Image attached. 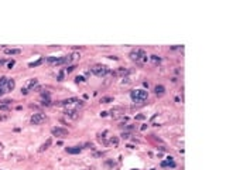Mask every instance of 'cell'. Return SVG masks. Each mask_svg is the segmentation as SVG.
Returning <instances> with one entry per match:
<instances>
[{"label": "cell", "instance_id": "6da1fadb", "mask_svg": "<svg viewBox=\"0 0 226 170\" xmlns=\"http://www.w3.org/2000/svg\"><path fill=\"white\" fill-rule=\"evenodd\" d=\"M78 54H72V55H62V57H48L47 61L52 65H68L74 58H76Z\"/></svg>", "mask_w": 226, "mask_h": 170}, {"label": "cell", "instance_id": "7a4b0ae2", "mask_svg": "<svg viewBox=\"0 0 226 170\" xmlns=\"http://www.w3.org/2000/svg\"><path fill=\"white\" fill-rule=\"evenodd\" d=\"M16 88V81L10 77H0V91L3 94L11 92Z\"/></svg>", "mask_w": 226, "mask_h": 170}, {"label": "cell", "instance_id": "3957f363", "mask_svg": "<svg viewBox=\"0 0 226 170\" xmlns=\"http://www.w3.org/2000/svg\"><path fill=\"white\" fill-rule=\"evenodd\" d=\"M59 106H65V108H69V109H75V111H79L84 105H85V102L81 101V99H78V98H68V99H64V101H61L58 103Z\"/></svg>", "mask_w": 226, "mask_h": 170}, {"label": "cell", "instance_id": "277c9868", "mask_svg": "<svg viewBox=\"0 0 226 170\" xmlns=\"http://www.w3.org/2000/svg\"><path fill=\"white\" fill-rule=\"evenodd\" d=\"M130 98H132V101L134 102V103H143V102L148 98V92H147L146 89H141V88L133 89V91L130 92Z\"/></svg>", "mask_w": 226, "mask_h": 170}, {"label": "cell", "instance_id": "5b68a950", "mask_svg": "<svg viewBox=\"0 0 226 170\" xmlns=\"http://www.w3.org/2000/svg\"><path fill=\"white\" fill-rule=\"evenodd\" d=\"M90 72H92L93 75H96V77H101V78L107 77L109 74H112V71L106 67V65H102V64H96V65H93V67L90 68Z\"/></svg>", "mask_w": 226, "mask_h": 170}, {"label": "cell", "instance_id": "8992f818", "mask_svg": "<svg viewBox=\"0 0 226 170\" xmlns=\"http://www.w3.org/2000/svg\"><path fill=\"white\" fill-rule=\"evenodd\" d=\"M130 58L136 63H144V61H147V54L141 48H136L130 52Z\"/></svg>", "mask_w": 226, "mask_h": 170}, {"label": "cell", "instance_id": "52a82bcc", "mask_svg": "<svg viewBox=\"0 0 226 170\" xmlns=\"http://www.w3.org/2000/svg\"><path fill=\"white\" fill-rule=\"evenodd\" d=\"M37 86H38V80H37V78H31V80L27 81V84H26L24 88H21V94L27 95L30 91H34Z\"/></svg>", "mask_w": 226, "mask_h": 170}, {"label": "cell", "instance_id": "ba28073f", "mask_svg": "<svg viewBox=\"0 0 226 170\" xmlns=\"http://www.w3.org/2000/svg\"><path fill=\"white\" fill-rule=\"evenodd\" d=\"M45 120H47V115L45 114L37 112V114H33V116L30 119V123L31 125H43Z\"/></svg>", "mask_w": 226, "mask_h": 170}, {"label": "cell", "instance_id": "9c48e42d", "mask_svg": "<svg viewBox=\"0 0 226 170\" xmlns=\"http://www.w3.org/2000/svg\"><path fill=\"white\" fill-rule=\"evenodd\" d=\"M41 105L44 106H50L51 105V95L48 91H43L41 92Z\"/></svg>", "mask_w": 226, "mask_h": 170}, {"label": "cell", "instance_id": "30bf717a", "mask_svg": "<svg viewBox=\"0 0 226 170\" xmlns=\"http://www.w3.org/2000/svg\"><path fill=\"white\" fill-rule=\"evenodd\" d=\"M51 133L54 136L65 137V136H68V131H67V129H64V128H59V126H57V128H52V129H51Z\"/></svg>", "mask_w": 226, "mask_h": 170}, {"label": "cell", "instance_id": "8fae6325", "mask_svg": "<svg viewBox=\"0 0 226 170\" xmlns=\"http://www.w3.org/2000/svg\"><path fill=\"white\" fill-rule=\"evenodd\" d=\"M67 116H69L72 119H76L79 116V111H75V109H69V108H65V112H64Z\"/></svg>", "mask_w": 226, "mask_h": 170}, {"label": "cell", "instance_id": "7c38bea8", "mask_svg": "<svg viewBox=\"0 0 226 170\" xmlns=\"http://www.w3.org/2000/svg\"><path fill=\"white\" fill-rule=\"evenodd\" d=\"M82 149L84 148H81V146H75V148H67L65 150H67V153H69V154H78V153L82 152Z\"/></svg>", "mask_w": 226, "mask_h": 170}, {"label": "cell", "instance_id": "4fadbf2b", "mask_svg": "<svg viewBox=\"0 0 226 170\" xmlns=\"http://www.w3.org/2000/svg\"><path fill=\"white\" fill-rule=\"evenodd\" d=\"M110 114H112L113 118H119L123 114V108H113V109L110 111Z\"/></svg>", "mask_w": 226, "mask_h": 170}, {"label": "cell", "instance_id": "5bb4252c", "mask_svg": "<svg viewBox=\"0 0 226 170\" xmlns=\"http://www.w3.org/2000/svg\"><path fill=\"white\" fill-rule=\"evenodd\" d=\"M161 166H163V167H167V166H171V167H175V162L173 160V157H168L167 160L161 162Z\"/></svg>", "mask_w": 226, "mask_h": 170}, {"label": "cell", "instance_id": "9a60e30c", "mask_svg": "<svg viewBox=\"0 0 226 170\" xmlns=\"http://www.w3.org/2000/svg\"><path fill=\"white\" fill-rule=\"evenodd\" d=\"M4 52L7 55H17V54L21 52V50H18V48H4Z\"/></svg>", "mask_w": 226, "mask_h": 170}, {"label": "cell", "instance_id": "2e32d148", "mask_svg": "<svg viewBox=\"0 0 226 170\" xmlns=\"http://www.w3.org/2000/svg\"><path fill=\"white\" fill-rule=\"evenodd\" d=\"M154 91H156L157 95H164L165 94V88L163 85H157L156 88H154Z\"/></svg>", "mask_w": 226, "mask_h": 170}, {"label": "cell", "instance_id": "e0dca14e", "mask_svg": "<svg viewBox=\"0 0 226 170\" xmlns=\"http://www.w3.org/2000/svg\"><path fill=\"white\" fill-rule=\"evenodd\" d=\"M51 143H52V140H51V139H48V140H47V142H45V143H44L41 148H40V152H44V150H47V149L51 146Z\"/></svg>", "mask_w": 226, "mask_h": 170}, {"label": "cell", "instance_id": "ac0fdd59", "mask_svg": "<svg viewBox=\"0 0 226 170\" xmlns=\"http://www.w3.org/2000/svg\"><path fill=\"white\" fill-rule=\"evenodd\" d=\"M109 102H113V98H110V97H103V98L101 99V103H109Z\"/></svg>", "mask_w": 226, "mask_h": 170}, {"label": "cell", "instance_id": "d6986e66", "mask_svg": "<svg viewBox=\"0 0 226 170\" xmlns=\"http://www.w3.org/2000/svg\"><path fill=\"white\" fill-rule=\"evenodd\" d=\"M109 143H112L113 146H117V143H119V139H117V137H110Z\"/></svg>", "mask_w": 226, "mask_h": 170}, {"label": "cell", "instance_id": "ffe728a7", "mask_svg": "<svg viewBox=\"0 0 226 170\" xmlns=\"http://www.w3.org/2000/svg\"><path fill=\"white\" fill-rule=\"evenodd\" d=\"M41 63H43V58H40V60H38V61H35V63H31V64H30V67H37V65H40Z\"/></svg>", "mask_w": 226, "mask_h": 170}, {"label": "cell", "instance_id": "44dd1931", "mask_svg": "<svg viewBox=\"0 0 226 170\" xmlns=\"http://www.w3.org/2000/svg\"><path fill=\"white\" fill-rule=\"evenodd\" d=\"M75 82H85V78L81 77V75H78V77L75 78Z\"/></svg>", "mask_w": 226, "mask_h": 170}, {"label": "cell", "instance_id": "7402d4cb", "mask_svg": "<svg viewBox=\"0 0 226 170\" xmlns=\"http://www.w3.org/2000/svg\"><path fill=\"white\" fill-rule=\"evenodd\" d=\"M13 101H10V99H3V101H0V105H10Z\"/></svg>", "mask_w": 226, "mask_h": 170}, {"label": "cell", "instance_id": "603a6c76", "mask_svg": "<svg viewBox=\"0 0 226 170\" xmlns=\"http://www.w3.org/2000/svg\"><path fill=\"white\" fill-rule=\"evenodd\" d=\"M10 105H0V111H9Z\"/></svg>", "mask_w": 226, "mask_h": 170}, {"label": "cell", "instance_id": "cb8c5ba5", "mask_svg": "<svg viewBox=\"0 0 226 170\" xmlns=\"http://www.w3.org/2000/svg\"><path fill=\"white\" fill-rule=\"evenodd\" d=\"M62 80H64V71H61L58 74V81H62Z\"/></svg>", "mask_w": 226, "mask_h": 170}, {"label": "cell", "instance_id": "d4e9b609", "mask_svg": "<svg viewBox=\"0 0 226 170\" xmlns=\"http://www.w3.org/2000/svg\"><path fill=\"white\" fill-rule=\"evenodd\" d=\"M74 69H75V65H69V67L67 68V69H65V71H67V72H72V71H74Z\"/></svg>", "mask_w": 226, "mask_h": 170}, {"label": "cell", "instance_id": "484cf974", "mask_svg": "<svg viewBox=\"0 0 226 170\" xmlns=\"http://www.w3.org/2000/svg\"><path fill=\"white\" fill-rule=\"evenodd\" d=\"M151 58H153L154 61H158V63L161 61V58H160V57H157V55H151Z\"/></svg>", "mask_w": 226, "mask_h": 170}, {"label": "cell", "instance_id": "4316f807", "mask_svg": "<svg viewBox=\"0 0 226 170\" xmlns=\"http://www.w3.org/2000/svg\"><path fill=\"white\" fill-rule=\"evenodd\" d=\"M7 118H9L7 115H0V120H6Z\"/></svg>", "mask_w": 226, "mask_h": 170}, {"label": "cell", "instance_id": "83f0119b", "mask_svg": "<svg viewBox=\"0 0 226 170\" xmlns=\"http://www.w3.org/2000/svg\"><path fill=\"white\" fill-rule=\"evenodd\" d=\"M13 65H14V61H13V60H11V61H10V63H9V64H7V67H9V68H11V67H13Z\"/></svg>", "mask_w": 226, "mask_h": 170}, {"label": "cell", "instance_id": "f1b7e54d", "mask_svg": "<svg viewBox=\"0 0 226 170\" xmlns=\"http://www.w3.org/2000/svg\"><path fill=\"white\" fill-rule=\"evenodd\" d=\"M130 136V133H122V137H124V139H127Z\"/></svg>", "mask_w": 226, "mask_h": 170}, {"label": "cell", "instance_id": "f546056e", "mask_svg": "<svg viewBox=\"0 0 226 170\" xmlns=\"http://www.w3.org/2000/svg\"><path fill=\"white\" fill-rule=\"evenodd\" d=\"M6 64V60H0V65H4Z\"/></svg>", "mask_w": 226, "mask_h": 170}, {"label": "cell", "instance_id": "4dcf8cb0", "mask_svg": "<svg viewBox=\"0 0 226 170\" xmlns=\"http://www.w3.org/2000/svg\"><path fill=\"white\" fill-rule=\"evenodd\" d=\"M3 148H4V146H3V143H0V152L3 150Z\"/></svg>", "mask_w": 226, "mask_h": 170}, {"label": "cell", "instance_id": "1f68e13d", "mask_svg": "<svg viewBox=\"0 0 226 170\" xmlns=\"http://www.w3.org/2000/svg\"><path fill=\"white\" fill-rule=\"evenodd\" d=\"M1 95H3V92H1V91H0V97H1Z\"/></svg>", "mask_w": 226, "mask_h": 170}]
</instances>
